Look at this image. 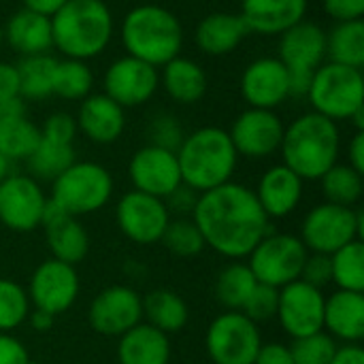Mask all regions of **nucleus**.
<instances>
[{"label": "nucleus", "mask_w": 364, "mask_h": 364, "mask_svg": "<svg viewBox=\"0 0 364 364\" xmlns=\"http://www.w3.org/2000/svg\"><path fill=\"white\" fill-rule=\"evenodd\" d=\"M192 222L198 226L205 245L228 260H245L271 232V220L254 190L237 181L198 194Z\"/></svg>", "instance_id": "nucleus-1"}, {"label": "nucleus", "mask_w": 364, "mask_h": 364, "mask_svg": "<svg viewBox=\"0 0 364 364\" xmlns=\"http://www.w3.org/2000/svg\"><path fill=\"white\" fill-rule=\"evenodd\" d=\"M282 164L294 171L303 181H318L339 162L341 132L337 122L320 113H303L290 122L282 139Z\"/></svg>", "instance_id": "nucleus-2"}, {"label": "nucleus", "mask_w": 364, "mask_h": 364, "mask_svg": "<svg viewBox=\"0 0 364 364\" xmlns=\"http://www.w3.org/2000/svg\"><path fill=\"white\" fill-rule=\"evenodd\" d=\"M175 154L183 186L196 194L232 181L239 162L228 130L220 126H203L186 134Z\"/></svg>", "instance_id": "nucleus-3"}, {"label": "nucleus", "mask_w": 364, "mask_h": 364, "mask_svg": "<svg viewBox=\"0 0 364 364\" xmlns=\"http://www.w3.org/2000/svg\"><path fill=\"white\" fill-rule=\"evenodd\" d=\"M53 47L70 60H92L105 53L113 38V13L105 0H68L51 15Z\"/></svg>", "instance_id": "nucleus-4"}, {"label": "nucleus", "mask_w": 364, "mask_h": 364, "mask_svg": "<svg viewBox=\"0 0 364 364\" xmlns=\"http://www.w3.org/2000/svg\"><path fill=\"white\" fill-rule=\"evenodd\" d=\"M122 45L126 55L139 58L156 68L181 55L183 26L179 17L160 4H139L122 21Z\"/></svg>", "instance_id": "nucleus-5"}, {"label": "nucleus", "mask_w": 364, "mask_h": 364, "mask_svg": "<svg viewBox=\"0 0 364 364\" xmlns=\"http://www.w3.org/2000/svg\"><path fill=\"white\" fill-rule=\"evenodd\" d=\"M113 175L98 162L75 160L51 181L49 198L68 215L81 218L100 211L113 196Z\"/></svg>", "instance_id": "nucleus-6"}, {"label": "nucleus", "mask_w": 364, "mask_h": 364, "mask_svg": "<svg viewBox=\"0 0 364 364\" xmlns=\"http://www.w3.org/2000/svg\"><path fill=\"white\" fill-rule=\"evenodd\" d=\"M307 100L314 113H320L333 122H350L364 109L363 70L324 62L314 70Z\"/></svg>", "instance_id": "nucleus-7"}, {"label": "nucleus", "mask_w": 364, "mask_h": 364, "mask_svg": "<svg viewBox=\"0 0 364 364\" xmlns=\"http://www.w3.org/2000/svg\"><path fill=\"white\" fill-rule=\"evenodd\" d=\"M364 218L356 207H341L333 203H320L311 207L303 222L299 239L311 254H335L343 245L363 237Z\"/></svg>", "instance_id": "nucleus-8"}, {"label": "nucleus", "mask_w": 364, "mask_h": 364, "mask_svg": "<svg viewBox=\"0 0 364 364\" xmlns=\"http://www.w3.org/2000/svg\"><path fill=\"white\" fill-rule=\"evenodd\" d=\"M307 254V247L296 235L269 232L250 252L247 267L258 284L279 290L301 277Z\"/></svg>", "instance_id": "nucleus-9"}, {"label": "nucleus", "mask_w": 364, "mask_h": 364, "mask_svg": "<svg viewBox=\"0 0 364 364\" xmlns=\"http://www.w3.org/2000/svg\"><path fill=\"white\" fill-rule=\"evenodd\" d=\"M262 346L260 324L243 311H224L207 328L205 348L213 364H252Z\"/></svg>", "instance_id": "nucleus-10"}, {"label": "nucleus", "mask_w": 364, "mask_h": 364, "mask_svg": "<svg viewBox=\"0 0 364 364\" xmlns=\"http://www.w3.org/2000/svg\"><path fill=\"white\" fill-rule=\"evenodd\" d=\"M115 222L128 241L136 245H156L171 222V213L162 198L130 190L115 205Z\"/></svg>", "instance_id": "nucleus-11"}, {"label": "nucleus", "mask_w": 364, "mask_h": 364, "mask_svg": "<svg viewBox=\"0 0 364 364\" xmlns=\"http://www.w3.org/2000/svg\"><path fill=\"white\" fill-rule=\"evenodd\" d=\"M79 288L81 284L75 267L55 258H47L30 275L26 292L32 309H41L58 318L75 305Z\"/></svg>", "instance_id": "nucleus-12"}, {"label": "nucleus", "mask_w": 364, "mask_h": 364, "mask_svg": "<svg viewBox=\"0 0 364 364\" xmlns=\"http://www.w3.org/2000/svg\"><path fill=\"white\" fill-rule=\"evenodd\" d=\"M47 194L30 175L11 173L0 183V224L13 232H34L41 228Z\"/></svg>", "instance_id": "nucleus-13"}, {"label": "nucleus", "mask_w": 364, "mask_h": 364, "mask_svg": "<svg viewBox=\"0 0 364 364\" xmlns=\"http://www.w3.org/2000/svg\"><path fill=\"white\" fill-rule=\"evenodd\" d=\"M102 87L111 100L124 109H134L154 98L160 87V73L156 66L132 58L122 55L113 60L105 73Z\"/></svg>", "instance_id": "nucleus-14"}, {"label": "nucleus", "mask_w": 364, "mask_h": 364, "mask_svg": "<svg viewBox=\"0 0 364 364\" xmlns=\"http://www.w3.org/2000/svg\"><path fill=\"white\" fill-rule=\"evenodd\" d=\"M324 290L296 279L284 288H279L277 303V322L282 331L292 337H307L320 333L324 326Z\"/></svg>", "instance_id": "nucleus-15"}, {"label": "nucleus", "mask_w": 364, "mask_h": 364, "mask_svg": "<svg viewBox=\"0 0 364 364\" xmlns=\"http://www.w3.org/2000/svg\"><path fill=\"white\" fill-rule=\"evenodd\" d=\"M87 320L98 335L119 339L143 322V296L130 286H109L94 296Z\"/></svg>", "instance_id": "nucleus-16"}, {"label": "nucleus", "mask_w": 364, "mask_h": 364, "mask_svg": "<svg viewBox=\"0 0 364 364\" xmlns=\"http://www.w3.org/2000/svg\"><path fill=\"white\" fill-rule=\"evenodd\" d=\"M284 130L286 126L275 111L250 107L235 117L228 134L239 156L262 160L279 151Z\"/></svg>", "instance_id": "nucleus-17"}, {"label": "nucleus", "mask_w": 364, "mask_h": 364, "mask_svg": "<svg viewBox=\"0 0 364 364\" xmlns=\"http://www.w3.org/2000/svg\"><path fill=\"white\" fill-rule=\"evenodd\" d=\"M128 177L132 190L158 196L162 200L183 183L177 154L149 143L132 154L128 164Z\"/></svg>", "instance_id": "nucleus-18"}, {"label": "nucleus", "mask_w": 364, "mask_h": 364, "mask_svg": "<svg viewBox=\"0 0 364 364\" xmlns=\"http://www.w3.org/2000/svg\"><path fill=\"white\" fill-rule=\"evenodd\" d=\"M241 96L252 109H269L275 111L290 98L288 85V68L279 58L264 55L252 60L239 81Z\"/></svg>", "instance_id": "nucleus-19"}, {"label": "nucleus", "mask_w": 364, "mask_h": 364, "mask_svg": "<svg viewBox=\"0 0 364 364\" xmlns=\"http://www.w3.org/2000/svg\"><path fill=\"white\" fill-rule=\"evenodd\" d=\"M41 228L45 230L51 258L77 267L90 254V235L85 226L79 222V218H73L66 211H62L49 196L43 211Z\"/></svg>", "instance_id": "nucleus-20"}, {"label": "nucleus", "mask_w": 364, "mask_h": 364, "mask_svg": "<svg viewBox=\"0 0 364 364\" xmlns=\"http://www.w3.org/2000/svg\"><path fill=\"white\" fill-rule=\"evenodd\" d=\"M254 194L269 220H286L299 209L305 181L286 164H275L260 175Z\"/></svg>", "instance_id": "nucleus-21"}, {"label": "nucleus", "mask_w": 364, "mask_h": 364, "mask_svg": "<svg viewBox=\"0 0 364 364\" xmlns=\"http://www.w3.org/2000/svg\"><path fill=\"white\" fill-rule=\"evenodd\" d=\"M277 58L288 70L314 73L326 62V30L314 21H299L279 34Z\"/></svg>", "instance_id": "nucleus-22"}, {"label": "nucleus", "mask_w": 364, "mask_h": 364, "mask_svg": "<svg viewBox=\"0 0 364 364\" xmlns=\"http://www.w3.org/2000/svg\"><path fill=\"white\" fill-rule=\"evenodd\" d=\"M77 130L96 145L115 143L126 130V109L107 94H90L77 111Z\"/></svg>", "instance_id": "nucleus-23"}, {"label": "nucleus", "mask_w": 364, "mask_h": 364, "mask_svg": "<svg viewBox=\"0 0 364 364\" xmlns=\"http://www.w3.org/2000/svg\"><path fill=\"white\" fill-rule=\"evenodd\" d=\"M307 0H241V19L250 32L279 36L307 15Z\"/></svg>", "instance_id": "nucleus-24"}, {"label": "nucleus", "mask_w": 364, "mask_h": 364, "mask_svg": "<svg viewBox=\"0 0 364 364\" xmlns=\"http://www.w3.org/2000/svg\"><path fill=\"white\" fill-rule=\"evenodd\" d=\"M322 331L343 346L364 339V292L335 290L324 299Z\"/></svg>", "instance_id": "nucleus-25"}, {"label": "nucleus", "mask_w": 364, "mask_h": 364, "mask_svg": "<svg viewBox=\"0 0 364 364\" xmlns=\"http://www.w3.org/2000/svg\"><path fill=\"white\" fill-rule=\"evenodd\" d=\"M4 41L21 58L49 53L53 49L51 17H45L30 9H19L4 23Z\"/></svg>", "instance_id": "nucleus-26"}, {"label": "nucleus", "mask_w": 364, "mask_h": 364, "mask_svg": "<svg viewBox=\"0 0 364 364\" xmlns=\"http://www.w3.org/2000/svg\"><path fill=\"white\" fill-rule=\"evenodd\" d=\"M247 34H250V30L243 23L239 13L218 11V13L205 15L198 21L196 32H194V41L203 53L220 58V55L232 53L243 43V38Z\"/></svg>", "instance_id": "nucleus-27"}, {"label": "nucleus", "mask_w": 364, "mask_h": 364, "mask_svg": "<svg viewBox=\"0 0 364 364\" xmlns=\"http://www.w3.org/2000/svg\"><path fill=\"white\" fill-rule=\"evenodd\" d=\"M119 364H168L171 363V339L147 322L136 324L124 333L117 341Z\"/></svg>", "instance_id": "nucleus-28"}, {"label": "nucleus", "mask_w": 364, "mask_h": 364, "mask_svg": "<svg viewBox=\"0 0 364 364\" xmlns=\"http://www.w3.org/2000/svg\"><path fill=\"white\" fill-rule=\"evenodd\" d=\"M160 83L168 98L175 100L177 105H194L203 100L209 87L205 68L198 62L183 55H177L162 66Z\"/></svg>", "instance_id": "nucleus-29"}, {"label": "nucleus", "mask_w": 364, "mask_h": 364, "mask_svg": "<svg viewBox=\"0 0 364 364\" xmlns=\"http://www.w3.org/2000/svg\"><path fill=\"white\" fill-rule=\"evenodd\" d=\"M143 318L149 326L171 337L183 331L190 318V309L177 292L160 288L143 296Z\"/></svg>", "instance_id": "nucleus-30"}, {"label": "nucleus", "mask_w": 364, "mask_h": 364, "mask_svg": "<svg viewBox=\"0 0 364 364\" xmlns=\"http://www.w3.org/2000/svg\"><path fill=\"white\" fill-rule=\"evenodd\" d=\"M326 60L333 64L363 70L364 66V21H339L326 32Z\"/></svg>", "instance_id": "nucleus-31"}, {"label": "nucleus", "mask_w": 364, "mask_h": 364, "mask_svg": "<svg viewBox=\"0 0 364 364\" xmlns=\"http://www.w3.org/2000/svg\"><path fill=\"white\" fill-rule=\"evenodd\" d=\"M58 60L49 53L23 55L15 68L19 77V96L28 100H43L53 96V77Z\"/></svg>", "instance_id": "nucleus-32"}, {"label": "nucleus", "mask_w": 364, "mask_h": 364, "mask_svg": "<svg viewBox=\"0 0 364 364\" xmlns=\"http://www.w3.org/2000/svg\"><path fill=\"white\" fill-rule=\"evenodd\" d=\"M256 277L252 275L247 262L232 260L215 277V299L226 311H241L252 290L256 288Z\"/></svg>", "instance_id": "nucleus-33"}, {"label": "nucleus", "mask_w": 364, "mask_h": 364, "mask_svg": "<svg viewBox=\"0 0 364 364\" xmlns=\"http://www.w3.org/2000/svg\"><path fill=\"white\" fill-rule=\"evenodd\" d=\"M320 188L326 203L341 207H356L364 194L363 173L354 171L350 164L337 162L320 179Z\"/></svg>", "instance_id": "nucleus-34"}, {"label": "nucleus", "mask_w": 364, "mask_h": 364, "mask_svg": "<svg viewBox=\"0 0 364 364\" xmlns=\"http://www.w3.org/2000/svg\"><path fill=\"white\" fill-rule=\"evenodd\" d=\"M41 143V128L23 117L0 119V154L11 160H28Z\"/></svg>", "instance_id": "nucleus-35"}, {"label": "nucleus", "mask_w": 364, "mask_h": 364, "mask_svg": "<svg viewBox=\"0 0 364 364\" xmlns=\"http://www.w3.org/2000/svg\"><path fill=\"white\" fill-rule=\"evenodd\" d=\"M331 284L337 290L364 292V243L356 239L331 254Z\"/></svg>", "instance_id": "nucleus-36"}, {"label": "nucleus", "mask_w": 364, "mask_h": 364, "mask_svg": "<svg viewBox=\"0 0 364 364\" xmlns=\"http://www.w3.org/2000/svg\"><path fill=\"white\" fill-rule=\"evenodd\" d=\"M77 160L73 145H58L41 139L38 147L26 160L30 177L36 181H53Z\"/></svg>", "instance_id": "nucleus-37"}, {"label": "nucleus", "mask_w": 364, "mask_h": 364, "mask_svg": "<svg viewBox=\"0 0 364 364\" xmlns=\"http://www.w3.org/2000/svg\"><path fill=\"white\" fill-rule=\"evenodd\" d=\"M94 73L83 60H58L53 77V94L64 100H83L92 94Z\"/></svg>", "instance_id": "nucleus-38"}, {"label": "nucleus", "mask_w": 364, "mask_h": 364, "mask_svg": "<svg viewBox=\"0 0 364 364\" xmlns=\"http://www.w3.org/2000/svg\"><path fill=\"white\" fill-rule=\"evenodd\" d=\"M30 309L26 288L15 279L0 277V333H13L23 326Z\"/></svg>", "instance_id": "nucleus-39"}, {"label": "nucleus", "mask_w": 364, "mask_h": 364, "mask_svg": "<svg viewBox=\"0 0 364 364\" xmlns=\"http://www.w3.org/2000/svg\"><path fill=\"white\" fill-rule=\"evenodd\" d=\"M160 243L177 258H194L207 247L205 239H203L198 226L192 222V218L171 220Z\"/></svg>", "instance_id": "nucleus-40"}, {"label": "nucleus", "mask_w": 364, "mask_h": 364, "mask_svg": "<svg viewBox=\"0 0 364 364\" xmlns=\"http://www.w3.org/2000/svg\"><path fill=\"white\" fill-rule=\"evenodd\" d=\"M339 343L324 331L292 339L290 352L294 364H331L337 354Z\"/></svg>", "instance_id": "nucleus-41"}, {"label": "nucleus", "mask_w": 364, "mask_h": 364, "mask_svg": "<svg viewBox=\"0 0 364 364\" xmlns=\"http://www.w3.org/2000/svg\"><path fill=\"white\" fill-rule=\"evenodd\" d=\"M277 303H279V290L277 288L256 284V288L252 290V294L245 301L241 311L252 322L262 324V322H269V320H273L277 316Z\"/></svg>", "instance_id": "nucleus-42"}, {"label": "nucleus", "mask_w": 364, "mask_h": 364, "mask_svg": "<svg viewBox=\"0 0 364 364\" xmlns=\"http://www.w3.org/2000/svg\"><path fill=\"white\" fill-rule=\"evenodd\" d=\"M147 134H149V145H156V147H162V149H171V151H177L181 141H183V136H186L179 119L168 115V113L156 115L149 122Z\"/></svg>", "instance_id": "nucleus-43"}, {"label": "nucleus", "mask_w": 364, "mask_h": 364, "mask_svg": "<svg viewBox=\"0 0 364 364\" xmlns=\"http://www.w3.org/2000/svg\"><path fill=\"white\" fill-rule=\"evenodd\" d=\"M77 132L79 130H77L75 115L64 113V111L51 113L45 119V124L41 126V139H45L49 143H58V145H73Z\"/></svg>", "instance_id": "nucleus-44"}, {"label": "nucleus", "mask_w": 364, "mask_h": 364, "mask_svg": "<svg viewBox=\"0 0 364 364\" xmlns=\"http://www.w3.org/2000/svg\"><path fill=\"white\" fill-rule=\"evenodd\" d=\"M305 284L314 286V288H320L324 290L328 284H331V256L326 254H307L305 258V264H303V271H301V277Z\"/></svg>", "instance_id": "nucleus-45"}, {"label": "nucleus", "mask_w": 364, "mask_h": 364, "mask_svg": "<svg viewBox=\"0 0 364 364\" xmlns=\"http://www.w3.org/2000/svg\"><path fill=\"white\" fill-rule=\"evenodd\" d=\"M324 13L339 21H356L363 19L364 0H322Z\"/></svg>", "instance_id": "nucleus-46"}, {"label": "nucleus", "mask_w": 364, "mask_h": 364, "mask_svg": "<svg viewBox=\"0 0 364 364\" xmlns=\"http://www.w3.org/2000/svg\"><path fill=\"white\" fill-rule=\"evenodd\" d=\"M32 360L26 346L11 333H0V364H28Z\"/></svg>", "instance_id": "nucleus-47"}, {"label": "nucleus", "mask_w": 364, "mask_h": 364, "mask_svg": "<svg viewBox=\"0 0 364 364\" xmlns=\"http://www.w3.org/2000/svg\"><path fill=\"white\" fill-rule=\"evenodd\" d=\"M196 200H198V194H196L192 188L183 186V183H181L175 192H171V194L164 198L168 213H179L181 218H183V215H192Z\"/></svg>", "instance_id": "nucleus-48"}, {"label": "nucleus", "mask_w": 364, "mask_h": 364, "mask_svg": "<svg viewBox=\"0 0 364 364\" xmlns=\"http://www.w3.org/2000/svg\"><path fill=\"white\" fill-rule=\"evenodd\" d=\"M252 364H294L292 363V352L290 346L279 343V341H271V343H262L254 363Z\"/></svg>", "instance_id": "nucleus-49"}, {"label": "nucleus", "mask_w": 364, "mask_h": 364, "mask_svg": "<svg viewBox=\"0 0 364 364\" xmlns=\"http://www.w3.org/2000/svg\"><path fill=\"white\" fill-rule=\"evenodd\" d=\"M19 96V77L15 64L0 62V102Z\"/></svg>", "instance_id": "nucleus-50"}, {"label": "nucleus", "mask_w": 364, "mask_h": 364, "mask_svg": "<svg viewBox=\"0 0 364 364\" xmlns=\"http://www.w3.org/2000/svg\"><path fill=\"white\" fill-rule=\"evenodd\" d=\"M354 171L364 175V130H356L348 145V162Z\"/></svg>", "instance_id": "nucleus-51"}, {"label": "nucleus", "mask_w": 364, "mask_h": 364, "mask_svg": "<svg viewBox=\"0 0 364 364\" xmlns=\"http://www.w3.org/2000/svg\"><path fill=\"white\" fill-rule=\"evenodd\" d=\"M314 73L307 70H288V85H290V96H305L309 92Z\"/></svg>", "instance_id": "nucleus-52"}, {"label": "nucleus", "mask_w": 364, "mask_h": 364, "mask_svg": "<svg viewBox=\"0 0 364 364\" xmlns=\"http://www.w3.org/2000/svg\"><path fill=\"white\" fill-rule=\"evenodd\" d=\"M331 364H364V350L360 348V343L339 346Z\"/></svg>", "instance_id": "nucleus-53"}, {"label": "nucleus", "mask_w": 364, "mask_h": 364, "mask_svg": "<svg viewBox=\"0 0 364 364\" xmlns=\"http://www.w3.org/2000/svg\"><path fill=\"white\" fill-rule=\"evenodd\" d=\"M53 322H55V316L41 311V309H30L28 320H26V324H30V328L36 333H49L53 328Z\"/></svg>", "instance_id": "nucleus-54"}, {"label": "nucleus", "mask_w": 364, "mask_h": 364, "mask_svg": "<svg viewBox=\"0 0 364 364\" xmlns=\"http://www.w3.org/2000/svg\"><path fill=\"white\" fill-rule=\"evenodd\" d=\"M23 2V9H30L34 13H41L45 17H51L55 15L68 0H21Z\"/></svg>", "instance_id": "nucleus-55"}, {"label": "nucleus", "mask_w": 364, "mask_h": 364, "mask_svg": "<svg viewBox=\"0 0 364 364\" xmlns=\"http://www.w3.org/2000/svg\"><path fill=\"white\" fill-rule=\"evenodd\" d=\"M23 115H26V100L21 96H15L11 100L0 102V119L23 117Z\"/></svg>", "instance_id": "nucleus-56"}, {"label": "nucleus", "mask_w": 364, "mask_h": 364, "mask_svg": "<svg viewBox=\"0 0 364 364\" xmlns=\"http://www.w3.org/2000/svg\"><path fill=\"white\" fill-rule=\"evenodd\" d=\"M11 164H13V162H11V160H6V158L0 154V183L11 175Z\"/></svg>", "instance_id": "nucleus-57"}, {"label": "nucleus", "mask_w": 364, "mask_h": 364, "mask_svg": "<svg viewBox=\"0 0 364 364\" xmlns=\"http://www.w3.org/2000/svg\"><path fill=\"white\" fill-rule=\"evenodd\" d=\"M4 43V26L0 23V45Z\"/></svg>", "instance_id": "nucleus-58"}, {"label": "nucleus", "mask_w": 364, "mask_h": 364, "mask_svg": "<svg viewBox=\"0 0 364 364\" xmlns=\"http://www.w3.org/2000/svg\"><path fill=\"white\" fill-rule=\"evenodd\" d=\"M28 364H38V363H34V360H30V363H28Z\"/></svg>", "instance_id": "nucleus-59"}]
</instances>
